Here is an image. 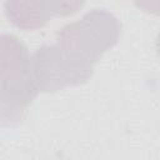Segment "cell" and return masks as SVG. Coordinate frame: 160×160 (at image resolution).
<instances>
[{
    "instance_id": "obj_5",
    "label": "cell",
    "mask_w": 160,
    "mask_h": 160,
    "mask_svg": "<svg viewBox=\"0 0 160 160\" xmlns=\"http://www.w3.org/2000/svg\"><path fill=\"white\" fill-rule=\"evenodd\" d=\"M136 6L145 9V11L160 16V2H136Z\"/></svg>"
},
{
    "instance_id": "obj_2",
    "label": "cell",
    "mask_w": 160,
    "mask_h": 160,
    "mask_svg": "<svg viewBox=\"0 0 160 160\" xmlns=\"http://www.w3.org/2000/svg\"><path fill=\"white\" fill-rule=\"evenodd\" d=\"M121 24L105 9H92L80 20L66 24L56 35V45L74 61L92 68L119 40Z\"/></svg>"
},
{
    "instance_id": "obj_6",
    "label": "cell",
    "mask_w": 160,
    "mask_h": 160,
    "mask_svg": "<svg viewBox=\"0 0 160 160\" xmlns=\"http://www.w3.org/2000/svg\"><path fill=\"white\" fill-rule=\"evenodd\" d=\"M155 49H156L158 56L160 58V32L158 34V38H156V41H155Z\"/></svg>"
},
{
    "instance_id": "obj_4",
    "label": "cell",
    "mask_w": 160,
    "mask_h": 160,
    "mask_svg": "<svg viewBox=\"0 0 160 160\" xmlns=\"http://www.w3.org/2000/svg\"><path fill=\"white\" fill-rule=\"evenodd\" d=\"M84 6L81 1H19L11 0L4 4V11L9 21L21 30H38L46 25L54 15L68 16Z\"/></svg>"
},
{
    "instance_id": "obj_1",
    "label": "cell",
    "mask_w": 160,
    "mask_h": 160,
    "mask_svg": "<svg viewBox=\"0 0 160 160\" xmlns=\"http://www.w3.org/2000/svg\"><path fill=\"white\" fill-rule=\"evenodd\" d=\"M0 84L1 124L15 125L24 119L39 89L32 72V56L12 34H2L0 38Z\"/></svg>"
},
{
    "instance_id": "obj_3",
    "label": "cell",
    "mask_w": 160,
    "mask_h": 160,
    "mask_svg": "<svg viewBox=\"0 0 160 160\" xmlns=\"http://www.w3.org/2000/svg\"><path fill=\"white\" fill-rule=\"evenodd\" d=\"M94 69L70 59L56 44L42 45L32 55V72L39 91L54 92L86 82Z\"/></svg>"
}]
</instances>
